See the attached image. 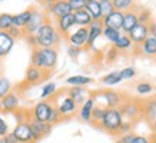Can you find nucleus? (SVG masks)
Returning <instances> with one entry per match:
<instances>
[{"instance_id": "6e6d98bb", "label": "nucleus", "mask_w": 156, "mask_h": 143, "mask_svg": "<svg viewBox=\"0 0 156 143\" xmlns=\"http://www.w3.org/2000/svg\"><path fill=\"white\" fill-rule=\"evenodd\" d=\"M151 127H152V132H153V136H156V120H153L151 123Z\"/></svg>"}, {"instance_id": "aec40b11", "label": "nucleus", "mask_w": 156, "mask_h": 143, "mask_svg": "<svg viewBox=\"0 0 156 143\" xmlns=\"http://www.w3.org/2000/svg\"><path fill=\"white\" fill-rule=\"evenodd\" d=\"M102 30H103V26H102L100 22H93V23L87 27L89 36H87V46H86V49H93L95 42L102 36Z\"/></svg>"}, {"instance_id": "0eeeda50", "label": "nucleus", "mask_w": 156, "mask_h": 143, "mask_svg": "<svg viewBox=\"0 0 156 143\" xmlns=\"http://www.w3.org/2000/svg\"><path fill=\"white\" fill-rule=\"evenodd\" d=\"M13 136L16 138L17 143H34L33 134H32V129L29 124V120H23L14 126L13 129Z\"/></svg>"}, {"instance_id": "c85d7f7f", "label": "nucleus", "mask_w": 156, "mask_h": 143, "mask_svg": "<svg viewBox=\"0 0 156 143\" xmlns=\"http://www.w3.org/2000/svg\"><path fill=\"white\" fill-rule=\"evenodd\" d=\"M29 17H30V9L24 10V12H22V13L13 14V26L23 30L24 26H26L27 22H29Z\"/></svg>"}, {"instance_id": "5fc2aeb1", "label": "nucleus", "mask_w": 156, "mask_h": 143, "mask_svg": "<svg viewBox=\"0 0 156 143\" xmlns=\"http://www.w3.org/2000/svg\"><path fill=\"white\" fill-rule=\"evenodd\" d=\"M40 2H42V3H44V5L49 7V6H52L53 3H56L57 0H40Z\"/></svg>"}, {"instance_id": "4d7b16f0", "label": "nucleus", "mask_w": 156, "mask_h": 143, "mask_svg": "<svg viewBox=\"0 0 156 143\" xmlns=\"http://www.w3.org/2000/svg\"><path fill=\"white\" fill-rule=\"evenodd\" d=\"M0 143H9L7 142V139H6V136L5 138H0Z\"/></svg>"}, {"instance_id": "37998d69", "label": "nucleus", "mask_w": 156, "mask_h": 143, "mask_svg": "<svg viewBox=\"0 0 156 143\" xmlns=\"http://www.w3.org/2000/svg\"><path fill=\"white\" fill-rule=\"evenodd\" d=\"M133 127V122L130 120H123V123L120 124V129H119V134H126L129 133Z\"/></svg>"}, {"instance_id": "4c0bfd02", "label": "nucleus", "mask_w": 156, "mask_h": 143, "mask_svg": "<svg viewBox=\"0 0 156 143\" xmlns=\"http://www.w3.org/2000/svg\"><path fill=\"white\" fill-rule=\"evenodd\" d=\"M63 120V117H62V114L59 113V110H57V107L55 105L52 106V110H50V114H49V120L48 123L49 124H57L59 122H62Z\"/></svg>"}, {"instance_id": "bf43d9fd", "label": "nucleus", "mask_w": 156, "mask_h": 143, "mask_svg": "<svg viewBox=\"0 0 156 143\" xmlns=\"http://www.w3.org/2000/svg\"><path fill=\"white\" fill-rule=\"evenodd\" d=\"M3 110H2V100H0V113H2Z\"/></svg>"}, {"instance_id": "dca6fc26", "label": "nucleus", "mask_w": 156, "mask_h": 143, "mask_svg": "<svg viewBox=\"0 0 156 143\" xmlns=\"http://www.w3.org/2000/svg\"><path fill=\"white\" fill-rule=\"evenodd\" d=\"M123 12H118L115 10L110 14L105 16L102 19V26L103 27H110V29H116V30H120L122 29V23H123Z\"/></svg>"}, {"instance_id": "680f3d73", "label": "nucleus", "mask_w": 156, "mask_h": 143, "mask_svg": "<svg viewBox=\"0 0 156 143\" xmlns=\"http://www.w3.org/2000/svg\"><path fill=\"white\" fill-rule=\"evenodd\" d=\"M116 143H122V142H120V140H116Z\"/></svg>"}, {"instance_id": "412c9836", "label": "nucleus", "mask_w": 156, "mask_h": 143, "mask_svg": "<svg viewBox=\"0 0 156 143\" xmlns=\"http://www.w3.org/2000/svg\"><path fill=\"white\" fill-rule=\"evenodd\" d=\"M14 40L7 32H0V59H3L12 52L14 46Z\"/></svg>"}, {"instance_id": "1a4fd4ad", "label": "nucleus", "mask_w": 156, "mask_h": 143, "mask_svg": "<svg viewBox=\"0 0 156 143\" xmlns=\"http://www.w3.org/2000/svg\"><path fill=\"white\" fill-rule=\"evenodd\" d=\"M98 96H100L105 102V106L108 109H119V106L125 102V96L116 90H103Z\"/></svg>"}, {"instance_id": "423d86ee", "label": "nucleus", "mask_w": 156, "mask_h": 143, "mask_svg": "<svg viewBox=\"0 0 156 143\" xmlns=\"http://www.w3.org/2000/svg\"><path fill=\"white\" fill-rule=\"evenodd\" d=\"M52 106H53L52 102H49V100H40V102H37L32 109L29 110V117L46 123L49 120V114H50Z\"/></svg>"}, {"instance_id": "e2e57ef3", "label": "nucleus", "mask_w": 156, "mask_h": 143, "mask_svg": "<svg viewBox=\"0 0 156 143\" xmlns=\"http://www.w3.org/2000/svg\"><path fill=\"white\" fill-rule=\"evenodd\" d=\"M0 2H3V0H0Z\"/></svg>"}, {"instance_id": "b1692460", "label": "nucleus", "mask_w": 156, "mask_h": 143, "mask_svg": "<svg viewBox=\"0 0 156 143\" xmlns=\"http://www.w3.org/2000/svg\"><path fill=\"white\" fill-rule=\"evenodd\" d=\"M72 14H73L75 26H77V27H89L90 24L93 23L92 17H90L89 13H87L85 9L77 10V12H73Z\"/></svg>"}, {"instance_id": "864d4df0", "label": "nucleus", "mask_w": 156, "mask_h": 143, "mask_svg": "<svg viewBox=\"0 0 156 143\" xmlns=\"http://www.w3.org/2000/svg\"><path fill=\"white\" fill-rule=\"evenodd\" d=\"M6 139H7V142H9V143H17V140H16V138L13 136V133H12V132H9V133L6 134Z\"/></svg>"}, {"instance_id": "9b49d317", "label": "nucleus", "mask_w": 156, "mask_h": 143, "mask_svg": "<svg viewBox=\"0 0 156 143\" xmlns=\"http://www.w3.org/2000/svg\"><path fill=\"white\" fill-rule=\"evenodd\" d=\"M53 105L57 107V110H59V113L62 114V117H63V120L67 119V117H72L75 113H77V109H79V106L76 105L75 102L69 97V96H65L63 99L60 100V102H57V103H53Z\"/></svg>"}, {"instance_id": "58836bf2", "label": "nucleus", "mask_w": 156, "mask_h": 143, "mask_svg": "<svg viewBox=\"0 0 156 143\" xmlns=\"http://www.w3.org/2000/svg\"><path fill=\"white\" fill-rule=\"evenodd\" d=\"M137 22L140 24H149V22H151V17H152V13L149 9H140V12L137 13Z\"/></svg>"}, {"instance_id": "2eb2a0df", "label": "nucleus", "mask_w": 156, "mask_h": 143, "mask_svg": "<svg viewBox=\"0 0 156 143\" xmlns=\"http://www.w3.org/2000/svg\"><path fill=\"white\" fill-rule=\"evenodd\" d=\"M129 39L132 40L133 44H136V46H140L146 37H149V27H147V24H137L136 27H133L130 32H129Z\"/></svg>"}, {"instance_id": "79ce46f5", "label": "nucleus", "mask_w": 156, "mask_h": 143, "mask_svg": "<svg viewBox=\"0 0 156 143\" xmlns=\"http://www.w3.org/2000/svg\"><path fill=\"white\" fill-rule=\"evenodd\" d=\"M67 3H69V6H70L72 12H77V10L85 9L86 0H67Z\"/></svg>"}, {"instance_id": "c9c22d12", "label": "nucleus", "mask_w": 156, "mask_h": 143, "mask_svg": "<svg viewBox=\"0 0 156 143\" xmlns=\"http://www.w3.org/2000/svg\"><path fill=\"white\" fill-rule=\"evenodd\" d=\"M106 106H102V105H96L95 107H93V112H92V123L95 124H99L100 120H102V117L105 116V113H106Z\"/></svg>"}, {"instance_id": "c03bdc74", "label": "nucleus", "mask_w": 156, "mask_h": 143, "mask_svg": "<svg viewBox=\"0 0 156 143\" xmlns=\"http://www.w3.org/2000/svg\"><path fill=\"white\" fill-rule=\"evenodd\" d=\"M7 133H9V124L5 120V117L0 114V138H5Z\"/></svg>"}, {"instance_id": "a211bd4d", "label": "nucleus", "mask_w": 156, "mask_h": 143, "mask_svg": "<svg viewBox=\"0 0 156 143\" xmlns=\"http://www.w3.org/2000/svg\"><path fill=\"white\" fill-rule=\"evenodd\" d=\"M56 26L57 32L62 34V37H67L69 36V32L72 30V27L75 26V20H73V14H66V16H63V17H59L56 19Z\"/></svg>"}, {"instance_id": "ea45409f", "label": "nucleus", "mask_w": 156, "mask_h": 143, "mask_svg": "<svg viewBox=\"0 0 156 143\" xmlns=\"http://www.w3.org/2000/svg\"><path fill=\"white\" fill-rule=\"evenodd\" d=\"M120 72V77L122 80H132L133 77L136 76V69L132 66H128V67H123Z\"/></svg>"}, {"instance_id": "f704fd0d", "label": "nucleus", "mask_w": 156, "mask_h": 143, "mask_svg": "<svg viewBox=\"0 0 156 143\" xmlns=\"http://www.w3.org/2000/svg\"><path fill=\"white\" fill-rule=\"evenodd\" d=\"M13 26V16L9 13H0V32H7Z\"/></svg>"}, {"instance_id": "09e8293b", "label": "nucleus", "mask_w": 156, "mask_h": 143, "mask_svg": "<svg viewBox=\"0 0 156 143\" xmlns=\"http://www.w3.org/2000/svg\"><path fill=\"white\" fill-rule=\"evenodd\" d=\"M26 37V42L29 43V46H32L33 49L37 47V40L34 37V34H29V36H24Z\"/></svg>"}, {"instance_id": "39448f33", "label": "nucleus", "mask_w": 156, "mask_h": 143, "mask_svg": "<svg viewBox=\"0 0 156 143\" xmlns=\"http://www.w3.org/2000/svg\"><path fill=\"white\" fill-rule=\"evenodd\" d=\"M46 20H48V17H46V13H44L43 10L30 9V17H29L27 24H26L24 29H23V34L24 36L34 34L36 32H37V29L40 27Z\"/></svg>"}, {"instance_id": "7ed1b4c3", "label": "nucleus", "mask_w": 156, "mask_h": 143, "mask_svg": "<svg viewBox=\"0 0 156 143\" xmlns=\"http://www.w3.org/2000/svg\"><path fill=\"white\" fill-rule=\"evenodd\" d=\"M123 120L125 119L119 109H106V113L98 126H100L105 132L110 134H119V129H120Z\"/></svg>"}, {"instance_id": "bb28decb", "label": "nucleus", "mask_w": 156, "mask_h": 143, "mask_svg": "<svg viewBox=\"0 0 156 143\" xmlns=\"http://www.w3.org/2000/svg\"><path fill=\"white\" fill-rule=\"evenodd\" d=\"M93 82V79L89 76H83V75H75V76H69L66 79V85L69 86H87Z\"/></svg>"}, {"instance_id": "f8f14e48", "label": "nucleus", "mask_w": 156, "mask_h": 143, "mask_svg": "<svg viewBox=\"0 0 156 143\" xmlns=\"http://www.w3.org/2000/svg\"><path fill=\"white\" fill-rule=\"evenodd\" d=\"M96 106V96H89L87 99L79 106L77 109V116L82 122H86V123H90L92 122V112H93V107Z\"/></svg>"}, {"instance_id": "f03ea898", "label": "nucleus", "mask_w": 156, "mask_h": 143, "mask_svg": "<svg viewBox=\"0 0 156 143\" xmlns=\"http://www.w3.org/2000/svg\"><path fill=\"white\" fill-rule=\"evenodd\" d=\"M34 37L37 40V47H56L62 40V34L52 22L46 20L34 33Z\"/></svg>"}, {"instance_id": "052dcab7", "label": "nucleus", "mask_w": 156, "mask_h": 143, "mask_svg": "<svg viewBox=\"0 0 156 143\" xmlns=\"http://www.w3.org/2000/svg\"><path fill=\"white\" fill-rule=\"evenodd\" d=\"M89 2H95V0H86V3H89Z\"/></svg>"}, {"instance_id": "8fccbe9b", "label": "nucleus", "mask_w": 156, "mask_h": 143, "mask_svg": "<svg viewBox=\"0 0 156 143\" xmlns=\"http://www.w3.org/2000/svg\"><path fill=\"white\" fill-rule=\"evenodd\" d=\"M80 52H82L80 49H76V47H73V46H69V47H67V54L70 57H73V59H76V57L79 56Z\"/></svg>"}, {"instance_id": "13d9d810", "label": "nucleus", "mask_w": 156, "mask_h": 143, "mask_svg": "<svg viewBox=\"0 0 156 143\" xmlns=\"http://www.w3.org/2000/svg\"><path fill=\"white\" fill-rule=\"evenodd\" d=\"M151 143H156V136H152L151 138Z\"/></svg>"}, {"instance_id": "a878e982", "label": "nucleus", "mask_w": 156, "mask_h": 143, "mask_svg": "<svg viewBox=\"0 0 156 143\" xmlns=\"http://www.w3.org/2000/svg\"><path fill=\"white\" fill-rule=\"evenodd\" d=\"M140 50L145 56L156 57V37H146V40L140 44Z\"/></svg>"}, {"instance_id": "f3484780", "label": "nucleus", "mask_w": 156, "mask_h": 143, "mask_svg": "<svg viewBox=\"0 0 156 143\" xmlns=\"http://www.w3.org/2000/svg\"><path fill=\"white\" fill-rule=\"evenodd\" d=\"M48 12L52 14L55 19H59V17H63V16H66V14H70L73 13L70 9V6L67 3V0H57L56 3H53L52 6H49L48 7Z\"/></svg>"}, {"instance_id": "6e6552de", "label": "nucleus", "mask_w": 156, "mask_h": 143, "mask_svg": "<svg viewBox=\"0 0 156 143\" xmlns=\"http://www.w3.org/2000/svg\"><path fill=\"white\" fill-rule=\"evenodd\" d=\"M27 120H29V124H30V129H32V134H33V139H34V143L42 140L43 138L49 136V133L52 132V124H49L48 122L43 123V122H39L36 119H32L29 117L27 114Z\"/></svg>"}, {"instance_id": "a19ab883", "label": "nucleus", "mask_w": 156, "mask_h": 143, "mask_svg": "<svg viewBox=\"0 0 156 143\" xmlns=\"http://www.w3.org/2000/svg\"><path fill=\"white\" fill-rule=\"evenodd\" d=\"M100 2V9H102V14L105 16H108V14H110L112 12H115L113 9V5H112V2L110 0H99Z\"/></svg>"}, {"instance_id": "603ef678", "label": "nucleus", "mask_w": 156, "mask_h": 143, "mask_svg": "<svg viewBox=\"0 0 156 143\" xmlns=\"http://www.w3.org/2000/svg\"><path fill=\"white\" fill-rule=\"evenodd\" d=\"M147 27H149V36L152 37H156V22H152V23L147 24Z\"/></svg>"}, {"instance_id": "ddd939ff", "label": "nucleus", "mask_w": 156, "mask_h": 143, "mask_svg": "<svg viewBox=\"0 0 156 143\" xmlns=\"http://www.w3.org/2000/svg\"><path fill=\"white\" fill-rule=\"evenodd\" d=\"M50 73H46V72L40 70L37 67L34 66H30L26 69V75H24V83L27 86H34V85H39L42 80H44L46 77L49 76Z\"/></svg>"}, {"instance_id": "473e14b6", "label": "nucleus", "mask_w": 156, "mask_h": 143, "mask_svg": "<svg viewBox=\"0 0 156 143\" xmlns=\"http://www.w3.org/2000/svg\"><path fill=\"white\" fill-rule=\"evenodd\" d=\"M56 92H57L56 83L50 82V83H48V85L43 86L42 92H40V97H42V100H49V99H52L53 96L56 95Z\"/></svg>"}, {"instance_id": "4be33fe9", "label": "nucleus", "mask_w": 156, "mask_h": 143, "mask_svg": "<svg viewBox=\"0 0 156 143\" xmlns=\"http://www.w3.org/2000/svg\"><path fill=\"white\" fill-rule=\"evenodd\" d=\"M139 22H137V14H136V10H128L125 12L123 14V23H122V30L123 33H128L132 30L133 27H136Z\"/></svg>"}, {"instance_id": "20e7f679", "label": "nucleus", "mask_w": 156, "mask_h": 143, "mask_svg": "<svg viewBox=\"0 0 156 143\" xmlns=\"http://www.w3.org/2000/svg\"><path fill=\"white\" fill-rule=\"evenodd\" d=\"M120 113H122L123 119L126 117L130 122H135V120L140 119L143 116V109H142V103H139L137 100H125L120 107Z\"/></svg>"}, {"instance_id": "a18cd8bd", "label": "nucleus", "mask_w": 156, "mask_h": 143, "mask_svg": "<svg viewBox=\"0 0 156 143\" xmlns=\"http://www.w3.org/2000/svg\"><path fill=\"white\" fill-rule=\"evenodd\" d=\"M7 33L12 36V37L16 40V39H20V37H23L24 34H23V30L22 29H17V27H14V26H12V27L7 30Z\"/></svg>"}, {"instance_id": "9d476101", "label": "nucleus", "mask_w": 156, "mask_h": 143, "mask_svg": "<svg viewBox=\"0 0 156 143\" xmlns=\"http://www.w3.org/2000/svg\"><path fill=\"white\" fill-rule=\"evenodd\" d=\"M87 36H89L87 27H77V30L70 33L66 39L70 46L82 50V49H86V46H87Z\"/></svg>"}, {"instance_id": "2f4dec72", "label": "nucleus", "mask_w": 156, "mask_h": 143, "mask_svg": "<svg viewBox=\"0 0 156 143\" xmlns=\"http://www.w3.org/2000/svg\"><path fill=\"white\" fill-rule=\"evenodd\" d=\"M135 90L139 96H147L155 92V86L152 85L151 82H139L135 87Z\"/></svg>"}, {"instance_id": "cd10ccee", "label": "nucleus", "mask_w": 156, "mask_h": 143, "mask_svg": "<svg viewBox=\"0 0 156 143\" xmlns=\"http://www.w3.org/2000/svg\"><path fill=\"white\" fill-rule=\"evenodd\" d=\"M122 82V77H120V72L119 70H115V72H110L108 75H105L102 79H100V83L103 86H116Z\"/></svg>"}, {"instance_id": "de8ad7c7", "label": "nucleus", "mask_w": 156, "mask_h": 143, "mask_svg": "<svg viewBox=\"0 0 156 143\" xmlns=\"http://www.w3.org/2000/svg\"><path fill=\"white\" fill-rule=\"evenodd\" d=\"M130 143H151V139L147 136H140V134H135Z\"/></svg>"}, {"instance_id": "c756f323", "label": "nucleus", "mask_w": 156, "mask_h": 143, "mask_svg": "<svg viewBox=\"0 0 156 143\" xmlns=\"http://www.w3.org/2000/svg\"><path fill=\"white\" fill-rule=\"evenodd\" d=\"M113 9L118 12H128V10H133L135 5H136V0H110Z\"/></svg>"}, {"instance_id": "4468645a", "label": "nucleus", "mask_w": 156, "mask_h": 143, "mask_svg": "<svg viewBox=\"0 0 156 143\" xmlns=\"http://www.w3.org/2000/svg\"><path fill=\"white\" fill-rule=\"evenodd\" d=\"M20 106V96L16 92H10L2 99V110L6 113H16Z\"/></svg>"}, {"instance_id": "e433bc0d", "label": "nucleus", "mask_w": 156, "mask_h": 143, "mask_svg": "<svg viewBox=\"0 0 156 143\" xmlns=\"http://www.w3.org/2000/svg\"><path fill=\"white\" fill-rule=\"evenodd\" d=\"M12 92V82L5 76H0V100Z\"/></svg>"}, {"instance_id": "49530a36", "label": "nucleus", "mask_w": 156, "mask_h": 143, "mask_svg": "<svg viewBox=\"0 0 156 143\" xmlns=\"http://www.w3.org/2000/svg\"><path fill=\"white\" fill-rule=\"evenodd\" d=\"M118 56H119V50H116L113 46L109 49L108 53H106V59H108V62H115V60L118 59Z\"/></svg>"}, {"instance_id": "6ab92c4d", "label": "nucleus", "mask_w": 156, "mask_h": 143, "mask_svg": "<svg viewBox=\"0 0 156 143\" xmlns=\"http://www.w3.org/2000/svg\"><path fill=\"white\" fill-rule=\"evenodd\" d=\"M66 95L75 102L77 106H80L87 97H89V92L86 90L83 86H70V89H67Z\"/></svg>"}, {"instance_id": "3c124183", "label": "nucleus", "mask_w": 156, "mask_h": 143, "mask_svg": "<svg viewBox=\"0 0 156 143\" xmlns=\"http://www.w3.org/2000/svg\"><path fill=\"white\" fill-rule=\"evenodd\" d=\"M133 136H135V134H132V133L122 134L119 140H120V142H122V143H130V142H132V139H133Z\"/></svg>"}, {"instance_id": "f257e3e1", "label": "nucleus", "mask_w": 156, "mask_h": 143, "mask_svg": "<svg viewBox=\"0 0 156 143\" xmlns=\"http://www.w3.org/2000/svg\"><path fill=\"white\" fill-rule=\"evenodd\" d=\"M57 50L56 47H36L32 50L30 65L40 70L50 73L57 65Z\"/></svg>"}, {"instance_id": "72a5a7b5", "label": "nucleus", "mask_w": 156, "mask_h": 143, "mask_svg": "<svg viewBox=\"0 0 156 143\" xmlns=\"http://www.w3.org/2000/svg\"><path fill=\"white\" fill-rule=\"evenodd\" d=\"M102 36H105V39H106L109 43L113 44V43L120 37V30L110 29V27H103V30H102Z\"/></svg>"}, {"instance_id": "393cba45", "label": "nucleus", "mask_w": 156, "mask_h": 143, "mask_svg": "<svg viewBox=\"0 0 156 143\" xmlns=\"http://www.w3.org/2000/svg\"><path fill=\"white\" fill-rule=\"evenodd\" d=\"M85 10L89 13V16L92 17L93 22H102L103 14H102V9H100V2L99 0H95V2H89V3H86Z\"/></svg>"}, {"instance_id": "5701e85b", "label": "nucleus", "mask_w": 156, "mask_h": 143, "mask_svg": "<svg viewBox=\"0 0 156 143\" xmlns=\"http://www.w3.org/2000/svg\"><path fill=\"white\" fill-rule=\"evenodd\" d=\"M142 109H143V117L152 123L153 120H156V97H151L146 102L142 103Z\"/></svg>"}, {"instance_id": "7c9ffc66", "label": "nucleus", "mask_w": 156, "mask_h": 143, "mask_svg": "<svg viewBox=\"0 0 156 143\" xmlns=\"http://www.w3.org/2000/svg\"><path fill=\"white\" fill-rule=\"evenodd\" d=\"M133 46L132 40L129 39L128 34H120V37L113 43V47L119 52H125V50H129V49Z\"/></svg>"}]
</instances>
